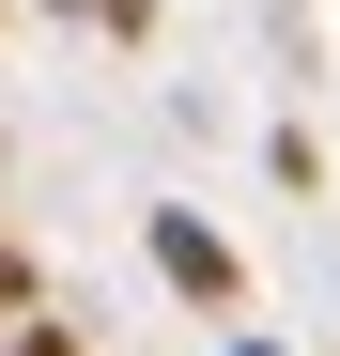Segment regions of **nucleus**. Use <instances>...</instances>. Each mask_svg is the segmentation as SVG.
Returning a JSON list of instances; mask_svg holds the SVG:
<instances>
[{
  "instance_id": "f257e3e1",
  "label": "nucleus",
  "mask_w": 340,
  "mask_h": 356,
  "mask_svg": "<svg viewBox=\"0 0 340 356\" xmlns=\"http://www.w3.org/2000/svg\"><path fill=\"white\" fill-rule=\"evenodd\" d=\"M155 264H170V294H201V310H232V294H248L232 232H216V217H186V202H155Z\"/></svg>"
},
{
  "instance_id": "f03ea898",
  "label": "nucleus",
  "mask_w": 340,
  "mask_h": 356,
  "mask_svg": "<svg viewBox=\"0 0 340 356\" xmlns=\"http://www.w3.org/2000/svg\"><path fill=\"white\" fill-rule=\"evenodd\" d=\"M16 294H31V264H16V248H0V310H16Z\"/></svg>"
},
{
  "instance_id": "7ed1b4c3",
  "label": "nucleus",
  "mask_w": 340,
  "mask_h": 356,
  "mask_svg": "<svg viewBox=\"0 0 340 356\" xmlns=\"http://www.w3.org/2000/svg\"><path fill=\"white\" fill-rule=\"evenodd\" d=\"M232 356H278V341H232Z\"/></svg>"
}]
</instances>
